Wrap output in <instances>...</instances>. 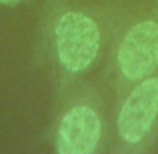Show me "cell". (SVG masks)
<instances>
[{
	"label": "cell",
	"instance_id": "2",
	"mask_svg": "<svg viewBox=\"0 0 158 154\" xmlns=\"http://www.w3.org/2000/svg\"><path fill=\"white\" fill-rule=\"evenodd\" d=\"M116 64L124 80L138 82L158 68V20L134 22L122 36L116 50Z\"/></svg>",
	"mask_w": 158,
	"mask_h": 154
},
{
	"label": "cell",
	"instance_id": "1",
	"mask_svg": "<svg viewBox=\"0 0 158 154\" xmlns=\"http://www.w3.org/2000/svg\"><path fill=\"white\" fill-rule=\"evenodd\" d=\"M52 50L66 74H82L94 64L100 50V28L92 16L64 10L52 22Z\"/></svg>",
	"mask_w": 158,
	"mask_h": 154
},
{
	"label": "cell",
	"instance_id": "5",
	"mask_svg": "<svg viewBox=\"0 0 158 154\" xmlns=\"http://www.w3.org/2000/svg\"><path fill=\"white\" fill-rule=\"evenodd\" d=\"M20 2H24V0H0V4H4V6H18Z\"/></svg>",
	"mask_w": 158,
	"mask_h": 154
},
{
	"label": "cell",
	"instance_id": "3",
	"mask_svg": "<svg viewBox=\"0 0 158 154\" xmlns=\"http://www.w3.org/2000/svg\"><path fill=\"white\" fill-rule=\"evenodd\" d=\"M158 118V76H146L128 92L116 116L118 138L124 144L144 142Z\"/></svg>",
	"mask_w": 158,
	"mask_h": 154
},
{
	"label": "cell",
	"instance_id": "4",
	"mask_svg": "<svg viewBox=\"0 0 158 154\" xmlns=\"http://www.w3.org/2000/svg\"><path fill=\"white\" fill-rule=\"evenodd\" d=\"M102 136V122L90 104H74L60 116L54 134L58 154H90L96 150Z\"/></svg>",
	"mask_w": 158,
	"mask_h": 154
}]
</instances>
